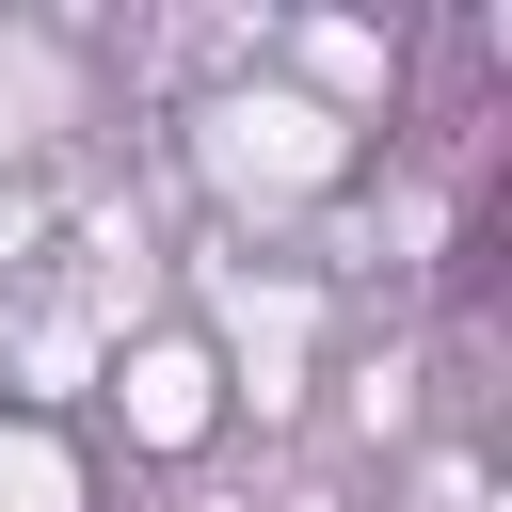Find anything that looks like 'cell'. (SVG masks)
I'll list each match as a JSON object with an SVG mask.
<instances>
[]
</instances>
